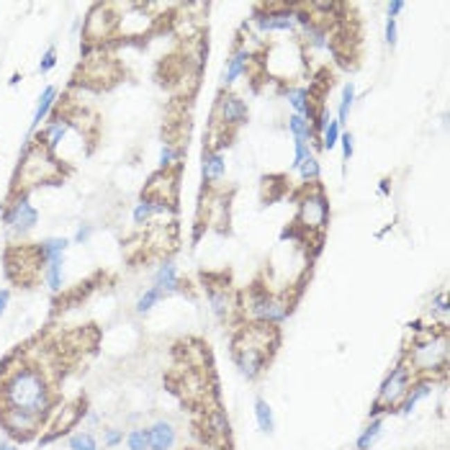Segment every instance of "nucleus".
<instances>
[{
    "instance_id": "nucleus-1",
    "label": "nucleus",
    "mask_w": 450,
    "mask_h": 450,
    "mask_svg": "<svg viewBox=\"0 0 450 450\" xmlns=\"http://www.w3.org/2000/svg\"><path fill=\"white\" fill-rule=\"evenodd\" d=\"M0 409L28 412L46 419L54 409V381L28 355L13 353L0 368Z\"/></svg>"
},
{
    "instance_id": "nucleus-2",
    "label": "nucleus",
    "mask_w": 450,
    "mask_h": 450,
    "mask_svg": "<svg viewBox=\"0 0 450 450\" xmlns=\"http://www.w3.org/2000/svg\"><path fill=\"white\" fill-rule=\"evenodd\" d=\"M275 347H278V327L250 322L234 337L232 355H234L239 373L245 379L255 381L265 371V365L270 361V355L275 353Z\"/></svg>"
},
{
    "instance_id": "nucleus-3",
    "label": "nucleus",
    "mask_w": 450,
    "mask_h": 450,
    "mask_svg": "<svg viewBox=\"0 0 450 450\" xmlns=\"http://www.w3.org/2000/svg\"><path fill=\"white\" fill-rule=\"evenodd\" d=\"M448 332L445 327L430 324L422 335H415L412 343L401 350V361L409 365V371L422 379H438L448 368Z\"/></svg>"
},
{
    "instance_id": "nucleus-4",
    "label": "nucleus",
    "mask_w": 450,
    "mask_h": 450,
    "mask_svg": "<svg viewBox=\"0 0 450 450\" xmlns=\"http://www.w3.org/2000/svg\"><path fill=\"white\" fill-rule=\"evenodd\" d=\"M60 178H62V165L57 162V157L46 147L36 144L34 139H28L26 150L21 155V165L16 170V178H13V193L28 196L31 188L54 183Z\"/></svg>"
},
{
    "instance_id": "nucleus-5",
    "label": "nucleus",
    "mask_w": 450,
    "mask_h": 450,
    "mask_svg": "<svg viewBox=\"0 0 450 450\" xmlns=\"http://www.w3.org/2000/svg\"><path fill=\"white\" fill-rule=\"evenodd\" d=\"M329 224V198L319 186H306L296 198V227L309 237H322Z\"/></svg>"
},
{
    "instance_id": "nucleus-6",
    "label": "nucleus",
    "mask_w": 450,
    "mask_h": 450,
    "mask_svg": "<svg viewBox=\"0 0 450 450\" xmlns=\"http://www.w3.org/2000/svg\"><path fill=\"white\" fill-rule=\"evenodd\" d=\"M245 314H250L252 322L268 327H281L286 319L291 317V299L281 293H270L263 288H252L245 299Z\"/></svg>"
},
{
    "instance_id": "nucleus-7",
    "label": "nucleus",
    "mask_w": 450,
    "mask_h": 450,
    "mask_svg": "<svg viewBox=\"0 0 450 450\" xmlns=\"http://www.w3.org/2000/svg\"><path fill=\"white\" fill-rule=\"evenodd\" d=\"M415 381V373L409 371L401 358L399 363L388 371V376L381 383L379 394H376V401H373L371 417H381V415H397V406L401 404V399L406 397V391Z\"/></svg>"
},
{
    "instance_id": "nucleus-8",
    "label": "nucleus",
    "mask_w": 450,
    "mask_h": 450,
    "mask_svg": "<svg viewBox=\"0 0 450 450\" xmlns=\"http://www.w3.org/2000/svg\"><path fill=\"white\" fill-rule=\"evenodd\" d=\"M36 224H39V211H36L34 203L28 201V196L24 193L10 196L8 206L3 211V227L8 230L10 237L24 239L28 232L36 230Z\"/></svg>"
},
{
    "instance_id": "nucleus-9",
    "label": "nucleus",
    "mask_w": 450,
    "mask_h": 450,
    "mask_svg": "<svg viewBox=\"0 0 450 450\" xmlns=\"http://www.w3.org/2000/svg\"><path fill=\"white\" fill-rule=\"evenodd\" d=\"M116 21H119V13H116L114 3H96L90 13L83 21V34H85V44H103L108 39L116 36Z\"/></svg>"
},
{
    "instance_id": "nucleus-10",
    "label": "nucleus",
    "mask_w": 450,
    "mask_h": 450,
    "mask_svg": "<svg viewBox=\"0 0 450 450\" xmlns=\"http://www.w3.org/2000/svg\"><path fill=\"white\" fill-rule=\"evenodd\" d=\"M46 419L36 415H28V412H16V409H0V424L8 435V440L13 442H26L31 440L42 427H44Z\"/></svg>"
},
{
    "instance_id": "nucleus-11",
    "label": "nucleus",
    "mask_w": 450,
    "mask_h": 450,
    "mask_svg": "<svg viewBox=\"0 0 450 450\" xmlns=\"http://www.w3.org/2000/svg\"><path fill=\"white\" fill-rule=\"evenodd\" d=\"M214 116H216L219 126L234 129V126H242L248 121L250 111H248V103L239 96H234V93H221L216 98V111H214Z\"/></svg>"
},
{
    "instance_id": "nucleus-12",
    "label": "nucleus",
    "mask_w": 450,
    "mask_h": 450,
    "mask_svg": "<svg viewBox=\"0 0 450 450\" xmlns=\"http://www.w3.org/2000/svg\"><path fill=\"white\" fill-rule=\"evenodd\" d=\"M224 175H227V157H224V152L211 150V147H203V155H201L203 186L216 188L221 180H224Z\"/></svg>"
},
{
    "instance_id": "nucleus-13",
    "label": "nucleus",
    "mask_w": 450,
    "mask_h": 450,
    "mask_svg": "<svg viewBox=\"0 0 450 450\" xmlns=\"http://www.w3.org/2000/svg\"><path fill=\"white\" fill-rule=\"evenodd\" d=\"M433 388H435V379H422V376H415L412 386H409V391H406V397L401 399V404L397 406V415L409 417L417 409V404H419V401H424V399L433 394Z\"/></svg>"
},
{
    "instance_id": "nucleus-14",
    "label": "nucleus",
    "mask_w": 450,
    "mask_h": 450,
    "mask_svg": "<svg viewBox=\"0 0 450 450\" xmlns=\"http://www.w3.org/2000/svg\"><path fill=\"white\" fill-rule=\"evenodd\" d=\"M170 211H173V203L152 201V198H147V196H144V198L134 206L132 221H134V227L144 230V227H150L155 216H165V214H170Z\"/></svg>"
},
{
    "instance_id": "nucleus-15",
    "label": "nucleus",
    "mask_w": 450,
    "mask_h": 450,
    "mask_svg": "<svg viewBox=\"0 0 450 450\" xmlns=\"http://www.w3.org/2000/svg\"><path fill=\"white\" fill-rule=\"evenodd\" d=\"M252 54L245 49V46H237L234 52H232V57L227 60V67H224V75H221V83H224V88H230V85H234L245 72L250 70V64H252Z\"/></svg>"
},
{
    "instance_id": "nucleus-16",
    "label": "nucleus",
    "mask_w": 450,
    "mask_h": 450,
    "mask_svg": "<svg viewBox=\"0 0 450 450\" xmlns=\"http://www.w3.org/2000/svg\"><path fill=\"white\" fill-rule=\"evenodd\" d=\"M54 106H57V88H54V85H46V88L39 93V101H36L34 116H31V126H28V139L34 137L39 126L46 124V119L52 116Z\"/></svg>"
},
{
    "instance_id": "nucleus-17",
    "label": "nucleus",
    "mask_w": 450,
    "mask_h": 450,
    "mask_svg": "<svg viewBox=\"0 0 450 450\" xmlns=\"http://www.w3.org/2000/svg\"><path fill=\"white\" fill-rule=\"evenodd\" d=\"M147 435H150V450H173L178 442L175 424L168 419H157L155 424H150Z\"/></svg>"
},
{
    "instance_id": "nucleus-18",
    "label": "nucleus",
    "mask_w": 450,
    "mask_h": 450,
    "mask_svg": "<svg viewBox=\"0 0 450 450\" xmlns=\"http://www.w3.org/2000/svg\"><path fill=\"white\" fill-rule=\"evenodd\" d=\"M283 96L286 101L291 103L293 114L304 116V119H314L317 116V108H314V98H311V90H306L304 85H288V88L283 90Z\"/></svg>"
},
{
    "instance_id": "nucleus-19",
    "label": "nucleus",
    "mask_w": 450,
    "mask_h": 450,
    "mask_svg": "<svg viewBox=\"0 0 450 450\" xmlns=\"http://www.w3.org/2000/svg\"><path fill=\"white\" fill-rule=\"evenodd\" d=\"M209 301H211L214 317L221 319V322L232 319V314H234V309H237V301H234V296H232L230 286H219V288L209 286Z\"/></svg>"
},
{
    "instance_id": "nucleus-20",
    "label": "nucleus",
    "mask_w": 450,
    "mask_h": 450,
    "mask_svg": "<svg viewBox=\"0 0 450 450\" xmlns=\"http://www.w3.org/2000/svg\"><path fill=\"white\" fill-rule=\"evenodd\" d=\"M203 430L211 440H230V417L221 406H211L206 409L203 417Z\"/></svg>"
},
{
    "instance_id": "nucleus-21",
    "label": "nucleus",
    "mask_w": 450,
    "mask_h": 450,
    "mask_svg": "<svg viewBox=\"0 0 450 450\" xmlns=\"http://www.w3.org/2000/svg\"><path fill=\"white\" fill-rule=\"evenodd\" d=\"M155 288L162 291V296H170V293H180L183 291V281L178 275V268L173 260H165V263L157 268L155 273Z\"/></svg>"
},
{
    "instance_id": "nucleus-22",
    "label": "nucleus",
    "mask_w": 450,
    "mask_h": 450,
    "mask_svg": "<svg viewBox=\"0 0 450 450\" xmlns=\"http://www.w3.org/2000/svg\"><path fill=\"white\" fill-rule=\"evenodd\" d=\"M72 242L67 237H46L42 239L39 245H34L36 252H39V257H42V263H52V260H62L64 252H67V248H70Z\"/></svg>"
},
{
    "instance_id": "nucleus-23",
    "label": "nucleus",
    "mask_w": 450,
    "mask_h": 450,
    "mask_svg": "<svg viewBox=\"0 0 450 450\" xmlns=\"http://www.w3.org/2000/svg\"><path fill=\"white\" fill-rule=\"evenodd\" d=\"M329 26H322V24H311L301 31V42L304 46H309V49H329L332 46V39H329Z\"/></svg>"
},
{
    "instance_id": "nucleus-24",
    "label": "nucleus",
    "mask_w": 450,
    "mask_h": 450,
    "mask_svg": "<svg viewBox=\"0 0 450 450\" xmlns=\"http://www.w3.org/2000/svg\"><path fill=\"white\" fill-rule=\"evenodd\" d=\"M381 433H383V417H371V422L365 424V430L355 440V450H373V445L379 442Z\"/></svg>"
},
{
    "instance_id": "nucleus-25",
    "label": "nucleus",
    "mask_w": 450,
    "mask_h": 450,
    "mask_svg": "<svg viewBox=\"0 0 450 450\" xmlns=\"http://www.w3.org/2000/svg\"><path fill=\"white\" fill-rule=\"evenodd\" d=\"M255 422H257V427H260V433H265V435H273L275 433L273 406L268 404L263 397L255 399Z\"/></svg>"
},
{
    "instance_id": "nucleus-26",
    "label": "nucleus",
    "mask_w": 450,
    "mask_h": 450,
    "mask_svg": "<svg viewBox=\"0 0 450 450\" xmlns=\"http://www.w3.org/2000/svg\"><path fill=\"white\" fill-rule=\"evenodd\" d=\"M44 283L52 293H60L64 286V257L62 260H52L44 265Z\"/></svg>"
},
{
    "instance_id": "nucleus-27",
    "label": "nucleus",
    "mask_w": 450,
    "mask_h": 450,
    "mask_svg": "<svg viewBox=\"0 0 450 450\" xmlns=\"http://www.w3.org/2000/svg\"><path fill=\"white\" fill-rule=\"evenodd\" d=\"M355 98H358V88H355V83L350 80V83L343 85V96H340V106H337V121H340V126L347 121V116H350V111L355 106Z\"/></svg>"
},
{
    "instance_id": "nucleus-28",
    "label": "nucleus",
    "mask_w": 450,
    "mask_h": 450,
    "mask_svg": "<svg viewBox=\"0 0 450 450\" xmlns=\"http://www.w3.org/2000/svg\"><path fill=\"white\" fill-rule=\"evenodd\" d=\"M296 173H299V178H301V183H304V186H317V180L322 178V165H319L317 155L311 152L309 157L299 165V170H296Z\"/></svg>"
},
{
    "instance_id": "nucleus-29",
    "label": "nucleus",
    "mask_w": 450,
    "mask_h": 450,
    "mask_svg": "<svg viewBox=\"0 0 450 450\" xmlns=\"http://www.w3.org/2000/svg\"><path fill=\"white\" fill-rule=\"evenodd\" d=\"M448 314H450L448 293L438 291L433 296V301H430V317H433V324L438 322V327H445V322H448Z\"/></svg>"
},
{
    "instance_id": "nucleus-30",
    "label": "nucleus",
    "mask_w": 450,
    "mask_h": 450,
    "mask_svg": "<svg viewBox=\"0 0 450 450\" xmlns=\"http://www.w3.org/2000/svg\"><path fill=\"white\" fill-rule=\"evenodd\" d=\"M288 132L293 134V139H304V141H314V132H311V121L304 119L299 114H291L288 116Z\"/></svg>"
},
{
    "instance_id": "nucleus-31",
    "label": "nucleus",
    "mask_w": 450,
    "mask_h": 450,
    "mask_svg": "<svg viewBox=\"0 0 450 450\" xmlns=\"http://www.w3.org/2000/svg\"><path fill=\"white\" fill-rule=\"evenodd\" d=\"M159 170H178V165H180V147H175L173 141H165L162 144V150H159Z\"/></svg>"
},
{
    "instance_id": "nucleus-32",
    "label": "nucleus",
    "mask_w": 450,
    "mask_h": 450,
    "mask_svg": "<svg viewBox=\"0 0 450 450\" xmlns=\"http://www.w3.org/2000/svg\"><path fill=\"white\" fill-rule=\"evenodd\" d=\"M162 299H165V296H162V291L152 286V288H147V291H144V293L139 296V299H137V304H134V309H137V314H141V317H144V314H150V311L155 309V306H157V304H159Z\"/></svg>"
},
{
    "instance_id": "nucleus-33",
    "label": "nucleus",
    "mask_w": 450,
    "mask_h": 450,
    "mask_svg": "<svg viewBox=\"0 0 450 450\" xmlns=\"http://www.w3.org/2000/svg\"><path fill=\"white\" fill-rule=\"evenodd\" d=\"M340 137H343V126H340V121L337 119H329V124H327V129L322 132V150H335L337 144H340Z\"/></svg>"
},
{
    "instance_id": "nucleus-34",
    "label": "nucleus",
    "mask_w": 450,
    "mask_h": 450,
    "mask_svg": "<svg viewBox=\"0 0 450 450\" xmlns=\"http://www.w3.org/2000/svg\"><path fill=\"white\" fill-rule=\"evenodd\" d=\"M126 448L129 450H150V435H147V427H134L132 433L126 435Z\"/></svg>"
},
{
    "instance_id": "nucleus-35",
    "label": "nucleus",
    "mask_w": 450,
    "mask_h": 450,
    "mask_svg": "<svg viewBox=\"0 0 450 450\" xmlns=\"http://www.w3.org/2000/svg\"><path fill=\"white\" fill-rule=\"evenodd\" d=\"M67 448L70 450H98V440L93 433H75V435H70Z\"/></svg>"
},
{
    "instance_id": "nucleus-36",
    "label": "nucleus",
    "mask_w": 450,
    "mask_h": 450,
    "mask_svg": "<svg viewBox=\"0 0 450 450\" xmlns=\"http://www.w3.org/2000/svg\"><path fill=\"white\" fill-rule=\"evenodd\" d=\"M311 141H304V139H293V162H291V170H299V165L304 159L311 155Z\"/></svg>"
},
{
    "instance_id": "nucleus-37",
    "label": "nucleus",
    "mask_w": 450,
    "mask_h": 450,
    "mask_svg": "<svg viewBox=\"0 0 450 450\" xmlns=\"http://www.w3.org/2000/svg\"><path fill=\"white\" fill-rule=\"evenodd\" d=\"M54 67H57V49H54V46H49V49L42 54V60H39V72H42V75H46V72H52Z\"/></svg>"
},
{
    "instance_id": "nucleus-38",
    "label": "nucleus",
    "mask_w": 450,
    "mask_h": 450,
    "mask_svg": "<svg viewBox=\"0 0 450 450\" xmlns=\"http://www.w3.org/2000/svg\"><path fill=\"white\" fill-rule=\"evenodd\" d=\"M383 39H386L388 46H397V42H399L397 18H386V24H383Z\"/></svg>"
},
{
    "instance_id": "nucleus-39",
    "label": "nucleus",
    "mask_w": 450,
    "mask_h": 450,
    "mask_svg": "<svg viewBox=\"0 0 450 450\" xmlns=\"http://www.w3.org/2000/svg\"><path fill=\"white\" fill-rule=\"evenodd\" d=\"M121 442H124V433L121 430H116V427H106L103 430V448H116Z\"/></svg>"
},
{
    "instance_id": "nucleus-40",
    "label": "nucleus",
    "mask_w": 450,
    "mask_h": 450,
    "mask_svg": "<svg viewBox=\"0 0 450 450\" xmlns=\"http://www.w3.org/2000/svg\"><path fill=\"white\" fill-rule=\"evenodd\" d=\"M93 237V224H80L75 237L70 239L72 245H88V239Z\"/></svg>"
},
{
    "instance_id": "nucleus-41",
    "label": "nucleus",
    "mask_w": 450,
    "mask_h": 450,
    "mask_svg": "<svg viewBox=\"0 0 450 450\" xmlns=\"http://www.w3.org/2000/svg\"><path fill=\"white\" fill-rule=\"evenodd\" d=\"M340 147H343V159L353 157V152H355V137H353V134L343 132V137H340Z\"/></svg>"
},
{
    "instance_id": "nucleus-42",
    "label": "nucleus",
    "mask_w": 450,
    "mask_h": 450,
    "mask_svg": "<svg viewBox=\"0 0 450 450\" xmlns=\"http://www.w3.org/2000/svg\"><path fill=\"white\" fill-rule=\"evenodd\" d=\"M404 8H406V6L401 3V0H391V3L386 6V18H397Z\"/></svg>"
},
{
    "instance_id": "nucleus-43",
    "label": "nucleus",
    "mask_w": 450,
    "mask_h": 450,
    "mask_svg": "<svg viewBox=\"0 0 450 450\" xmlns=\"http://www.w3.org/2000/svg\"><path fill=\"white\" fill-rule=\"evenodd\" d=\"M8 304H10V291L8 288H0V314L8 311Z\"/></svg>"
},
{
    "instance_id": "nucleus-44",
    "label": "nucleus",
    "mask_w": 450,
    "mask_h": 450,
    "mask_svg": "<svg viewBox=\"0 0 450 450\" xmlns=\"http://www.w3.org/2000/svg\"><path fill=\"white\" fill-rule=\"evenodd\" d=\"M0 450H18V442H13V440H0Z\"/></svg>"
},
{
    "instance_id": "nucleus-45",
    "label": "nucleus",
    "mask_w": 450,
    "mask_h": 450,
    "mask_svg": "<svg viewBox=\"0 0 450 450\" xmlns=\"http://www.w3.org/2000/svg\"><path fill=\"white\" fill-rule=\"evenodd\" d=\"M388 183H391V180H381V186H379V193H381V196H388V193H391V186H388Z\"/></svg>"
}]
</instances>
